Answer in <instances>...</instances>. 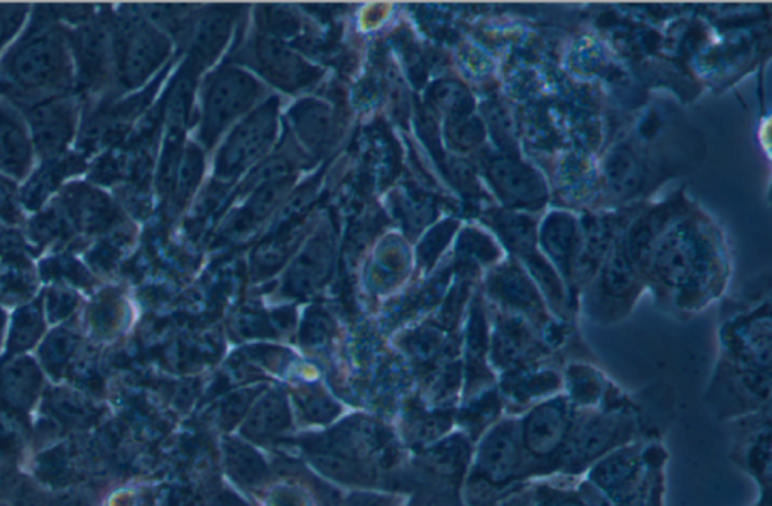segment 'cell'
Masks as SVG:
<instances>
[{"label":"cell","mask_w":772,"mask_h":506,"mask_svg":"<svg viewBox=\"0 0 772 506\" xmlns=\"http://www.w3.org/2000/svg\"><path fill=\"white\" fill-rule=\"evenodd\" d=\"M639 431L642 426L635 417L633 402L625 408L577 410L557 472L564 476L584 474L611 451L637 442Z\"/></svg>","instance_id":"obj_1"},{"label":"cell","mask_w":772,"mask_h":506,"mask_svg":"<svg viewBox=\"0 0 772 506\" xmlns=\"http://www.w3.org/2000/svg\"><path fill=\"white\" fill-rule=\"evenodd\" d=\"M530 479L519 418L499 419L483 434L469 485L478 506H490Z\"/></svg>","instance_id":"obj_2"},{"label":"cell","mask_w":772,"mask_h":506,"mask_svg":"<svg viewBox=\"0 0 772 506\" xmlns=\"http://www.w3.org/2000/svg\"><path fill=\"white\" fill-rule=\"evenodd\" d=\"M575 418L577 409L564 393L532 405L519 418L530 479L556 474Z\"/></svg>","instance_id":"obj_3"},{"label":"cell","mask_w":772,"mask_h":506,"mask_svg":"<svg viewBox=\"0 0 772 506\" xmlns=\"http://www.w3.org/2000/svg\"><path fill=\"white\" fill-rule=\"evenodd\" d=\"M770 409L734 419L737 425L733 442V460L749 472L768 495L771 474V426Z\"/></svg>","instance_id":"obj_4"},{"label":"cell","mask_w":772,"mask_h":506,"mask_svg":"<svg viewBox=\"0 0 772 506\" xmlns=\"http://www.w3.org/2000/svg\"><path fill=\"white\" fill-rule=\"evenodd\" d=\"M497 386L504 409L511 410L510 417H518L532 405L563 393V375L551 367L524 369L498 376Z\"/></svg>","instance_id":"obj_5"},{"label":"cell","mask_w":772,"mask_h":506,"mask_svg":"<svg viewBox=\"0 0 772 506\" xmlns=\"http://www.w3.org/2000/svg\"><path fill=\"white\" fill-rule=\"evenodd\" d=\"M655 268L660 281L671 288L700 289V275L706 272V256L695 240L671 235L655 252Z\"/></svg>","instance_id":"obj_6"},{"label":"cell","mask_w":772,"mask_h":506,"mask_svg":"<svg viewBox=\"0 0 772 506\" xmlns=\"http://www.w3.org/2000/svg\"><path fill=\"white\" fill-rule=\"evenodd\" d=\"M64 56L62 45L53 36H39L15 56L12 62L14 77L28 86H43L61 74Z\"/></svg>","instance_id":"obj_7"},{"label":"cell","mask_w":772,"mask_h":506,"mask_svg":"<svg viewBox=\"0 0 772 506\" xmlns=\"http://www.w3.org/2000/svg\"><path fill=\"white\" fill-rule=\"evenodd\" d=\"M499 193L515 204H536L543 198L542 182L531 169L511 160H501L490 168Z\"/></svg>","instance_id":"obj_8"},{"label":"cell","mask_w":772,"mask_h":506,"mask_svg":"<svg viewBox=\"0 0 772 506\" xmlns=\"http://www.w3.org/2000/svg\"><path fill=\"white\" fill-rule=\"evenodd\" d=\"M610 383L605 375L590 365H571L563 375L564 396L577 410L601 408Z\"/></svg>","instance_id":"obj_9"},{"label":"cell","mask_w":772,"mask_h":506,"mask_svg":"<svg viewBox=\"0 0 772 506\" xmlns=\"http://www.w3.org/2000/svg\"><path fill=\"white\" fill-rule=\"evenodd\" d=\"M490 292L518 310L539 314V309L542 308L539 294L532 288L528 276L516 267L499 270L490 281Z\"/></svg>","instance_id":"obj_10"},{"label":"cell","mask_w":772,"mask_h":506,"mask_svg":"<svg viewBox=\"0 0 772 506\" xmlns=\"http://www.w3.org/2000/svg\"><path fill=\"white\" fill-rule=\"evenodd\" d=\"M35 139L44 151H56L67 143L72 133L68 107L62 103H47L40 106L32 116Z\"/></svg>","instance_id":"obj_11"},{"label":"cell","mask_w":772,"mask_h":506,"mask_svg":"<svg viewBox=\"0 0 772 506\" xmlns=\"http://www.w3.org/2000/svg\"><path fill=\"white\" fill-rule=\"evenodd\" d=\"M272 136L271 116L257 115L235 133L226 151V164L239 166L254 159Z\"/></svg>","instance_id":"obj_12"},{"label":"cell","mask_w":772,"mask_h":506,"mask_svg":"<svg viewBox=\"0 0 772 506\" xmlns=\"http://www.w3.org/2000/svg\"><path fill=\"white\" fill-rule=\"evenodd\" d=\"M29 147L18 119L0 110V166L6 171L22 173L27 168Z\"/></svg>","instance_id":"obj_13"},{"label":"cell","mask_w":772,"mask_h":506,"mask_svg":"<svg viewBox=\"0 0 772 506\" xmlns=\"http://www.w3.org/2000/svg\"><path fill=\"white\" fill-rule=\"evenodd\" d=\"M543 244L560 272L564 276H571L572 270L575 268V260L580 255L575 228L569 222L552 223L544 231Z\"/></svg>","instance_id":"obj_14"},{"label":"cell","mask_w":772,"mask_h":506,"mask_svg":"<svg viewBox=\"0 0 772 506\" xmlns=\"http://www.w3.org/2000/svg\"><path fill=\"white\" fill-rule=\"evenodd\" d=\"M247 97V83L235 77L219 83L210 97L209 123H226L235 112L241 110Z\"/></svg>","instance_id":"obj_15"},{"label":"cell","mask_w":772,"mask_h":506,"mask_svg":"<svg viewBox=\"0 0 772 506\" xmlns=\"http://www.w3.org/2000/svg\"><path fill=\"white\" fill-rule=\"evenodd\" d=\"M159 44L155 35L148 32H139L131 39L126 53V74L134 78L147 73L148 66L159 55Z\"/></svg>","instance_id":"obj_16"},{"label":"cell","mask_w":772,"mask_h":506,"mask_svg":"<svg viewBox=\"0 0 772 506\" xmlns=\"http://www.w3.org/2000/svg\"><path fill=\"white\" fill-rule=\"evenodd\" d=\"M606 173L611 188L618 193H627L638 185L639 165L633 152L621 149L616 156L611 157Z\"/></svg>","instance_id":"obj_17"},{"label":"cell","mask_w":772,"mask_h":506,"mask_svg":"<svg viewBox=\"0 0 772 506\" xmlns=\"http://www.w3.org/2000/svg\"><path fill=\"white\" fill-rule=\"evenodd\" d=\"M15 8L18 7H0V44L19 27L22 12L15 11Z\"/></svg>","instance_id":"obj_18"}]
</instances>
